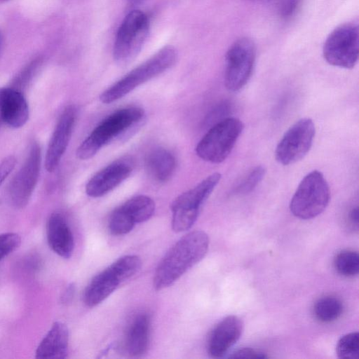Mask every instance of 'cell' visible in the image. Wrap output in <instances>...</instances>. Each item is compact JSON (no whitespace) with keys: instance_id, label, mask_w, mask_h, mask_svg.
Returning <instances> with one entry per match:
<instances>
[{"instance_id":"cell-24","label":"cell","mask_w":359,"mask_h":359,"mask_svg":"<svg viewBox=\"0 0 359 359\" xmlns=\"http://www.w3.org/2000/svg\"><path fill=\"white\" fill-rule=\"evenodd\" d=\"M142 266V261L137 255H125L110 265L115 273L123 283L137 273Z\"/></svg>"},{"instance_id":"cell-34","label":"cell","mask_w":359,"mask_h":359,"mask_svg":"<svg viewBox=\"0 0 359 359\" xmlns=\"http://www.w3.org/2000/svg\"><path fill=\"white\" fill-rule=\"evenodd\" d=\"M128 1L132 4H140V3L142 2L144 0H128Z\"/></svg>"},{"instance_id":"cell-2","label":"cell","mask_w":359,"mask_h":359,"mask_svg":"<svg viewBox=\"0 0 359 359\" xmlns=\"http://www.w3.org/2000/svg\"><path fill=\"white\" fill-rule=\"evenodd\" d=\"M177 57L175 49L171 46L161 49L103 91L100 95V100L102 103L109 104L122 98L139 86L172 67Z\"/></svg>"},{"instance_id":"cell-36","label":"cell","mask_w":359,"mask_h":359,"mask_svg":"<svg viewBox=\"0 0 359 359\" xmlns=\"http://www.w3.org/2000/svg\"><path fill=\"white\" fill-rule=\"evenodd\" d=\"M256 1H268V0H256Z\"/></svg>"},{"instance_id":"cell-28","label":"cell","mask_w":359,"mask_h":359,"mask_svg":"<svg viewBox=\"0 0 359 359\" xmlns=\"http://www.w3.org/2000/svg\"><path fill=\"white\" fill-rule=\"evenodd\" d=\"M20 243L21 238L16 233H0V260L15 251Z\"/></svg>"},{"instance_id":"cell-37","label":"cell","mask_w":359,"mask_h":359,"mask_svg":"<svg viewBox=\"0 0 359 359\" xmlns=\"http://www.w3.org/2000/svg\"><path fill=\"white\" fill-rule=\"evenodd\" d=\"M8 1V0H0V1Z\"/></svg>"},{"instance_id":"cell-15","label":"cell","mask_w":359,"mask_h":359,"mask_svg":"<svg viewBox=\"0 0 359 359\" xmlns=\"http://www.w3.org/2000/svg\"><path fill=\"white\" fill-rule=\"evenodd\" d=\"M27 102L22 93L13 88H0V118L11 128H19L29 119Z\"/></svg>"},{"instance_id":"cell-21","label":"cell","mask_w":359,"mask_h":359,"mask_svg":"<svg viewBox=\"0 0 359 359\" xmlns=\"http://www.w3.org/2000/svg\"><path fill=\"white\" fill-rule=\"evenodd\" d=\"M136 223L149 219L155 211V203L149 196H134L121 205Z\"/></svg>"},{"instance_id":"cell-16","label":"cell","mask_w":359,"mask_h":359,"mask_svg":"<svg viewBox=\"0 0 359 359\" xmlns=\"http://www.w3.org/2000/svg\"><path fill=\"white\" fill-rule=\"evenodd\" d=\"M46 237L49 247L55 253L65 259L71 257L74 248V236L62 214L50 215L46 224Z\"/></svg>"},{"instance_id":"cell-10","label":"cell","mask_w":359,"mask_h":359,"mask_svg":"<svg viewBox=\"0 0 359 359\" xmlns=\"http://www.w3.org/2000/svg\"><path fill=\"white\" fill-rule=\"evenodd\" d=\"M315 133V125L311 118L297 121L285 133L276 147L277 161L287 165L300 161L309 151Z\"/></svg>"},{"instance_id":"cell-5","label":"cell","mask_w":359,"mask_h":359,"mask_svg":"<svg viewBox=\"0 0 359 359\" xmlns=\"http://www.w3.org/2000/svg\"><path fill=\"white\" fill-rule=\"evenodd\" d=\"M243 128V122L235 117H227L217 122L198 143L196 147L197 156L213 163L224 161Z\"/></svg>"},{"instance_id":"cell-3","label":"cell","mask_w":359,"mask_h":359,"mask_svg":"<svg viewBox=\"0 0 359 359\" xmlns=\"http://www.w3.org/2000/svg\"><path fill=\"white\" fill-rule=\"evenodd\" d=\"M144 111L139 107L121 109L104 119L78 147L76 154L81 160L93 157L102 147L140 121Z\"/></svg>"},{"instance_id":"cell-27","label":"cell","mask_w":359,"mask_h":359,"mask_svg":"<svg viewBox=\"0 0 359 359\" xmlns=\"http://www.w3.org/2000/svg\"><path fill=\"white\" fill-rule=\"evenodd\" d=\"M266 170L264 167L258 165L253 168L235 188L237 194H245L251 192L264 177Z\"/></svg>"},{"instance_id":"cell-6","label":"cell","mask_w":359,"mask_h":359,"mask_svg":"<svg viewBox=\"0 0 359 359\" xmlns=\"http://www.w3.org/2000/svg\"><path fill=\"white\" fill-rule=\"evenodd\" d=\"M221 174L215 172L207 177L194 188L178 196L171 203L172 228L175 232L189 230L196 222L201 208L221 179Z\"/></svg>"},{"instance_id":"cell-8","label":"cell","mask_w":359,"mask_h":359,"mask_svg":"<svg viewBox=\"0 0 359 359\" xmlns=\"http://www.w3.org/2000/svg\"><path fill=\"white\" fill-rule=\"evenodd\" d=\"M359 53L358 24L348 22L335 28L325 41L323 54L332 66L352 69L356 65Z\"/></svg>"},{"instance_id":"cell-14","label":"cell","mask_w":359,"mask_h":359,"mask_svg":"<svg viewBox=\"0 0 359 359\" xmlns=\"http://www.w3.org/2000/svg\"><path fill=\"white\" fill-rule=\"evenodd\" d=\"M131 164L126 161H116L97 172L86 186V194L90 197H101L128 178L131 174Z\"/></svg>"},{"instance_id":"cell-29","label":"cell","mask_w":359,"mask_h":359,"mask_svg":"<svg viewBox=\"0 0 359 359\" xmlns=\"http://www.w3.org/2000/svg\"><path fill=\"white\" fill-rule=\"evenodd\" d=\"M229 358H265L266 354L252 348H242L235 351Z\"/></svg>"},{"instance_id":"cell-18","label":"cell","mask_w":359,"mask_h":359,"mask_svg":"<svg viewBox=\"0 0 359 359\" xmlns=\"http://www.w3.org/2000/svg\"><path fill=\"white\" fill-rule=\"evenodd\" d=\"M122 282L109 266L96 275L86 287L83 301L93 307L107 298Z\"/></svg>"},{"instance_id":"cell-25","label":"cell","mask_w":359,"mask_h":359,"mask_svg":"<svg viewBox=\"0 0 359 359\" xmlns=\"http://www.w3.org/2000/svg\"><path fill=\"white\" fill-rule=\"evenodd\" d=\"M135 224V222L121 206L113 211L109 220V231L116 236L129 233Z\"/></svg>"},{"instance_id":"cell-30","label":"cell","mask_w":359,"mask_h":359,"mask_svg":"<svg viewBox=\"0 0 359 359\" xmlns=\"http://www.w3.org/2000/svg\"><path fill=\"white\" fill-rule=\"evenodd\" d=\"M16 164L14 156H8L0 162V186L13 171Z\"/></svg>"},{"instance_id":"cell-4","label":"cell","mask_w":359,"mask_h":359,"mask_svg":"<svg viewBox=\"0 0 359 359\" xmlns=\"http://www.w3.org/2000/svg\"><path fill=\"white\" fill-rule=\"evenodd\" d=\"M330 198V187L323 173L313 170L299 184L291 199L290 209L296 217L311 219L325 210Z\"/></svg>"},{"instance_id":"cell-1","label":"cell","mask_w":359,"mask_h":359,"mask_svg":"<svg viewBox=\"0 0 359 359\" xmlns=\"http://www.w3.org/2000/svg\"><path fill=\"white\" fill-rule=\"evenodd\" d=\"M209 238L203 231H191L178 240L159 262L154 287L161 290L172 285L206 255Z\"/></svg>"},{"instance_id":"cell-20","label":"cell","mask_w":359,"mask_h":359,"mask_svg":"<svg viewBox=\"0 0 359 359\" xmlns=\"http://www.w3.org/2000/svg\"><path fill=\"white\" fill-rule=\"evenodd\" d=\"M145 168L153 180L158 182H165L172 176L176 168V160L167 149L157 148L147 154Z\"/></svg>"},{"instance_id":"cell-26","label":"cell","mask_w":359,"mask_h":359,"mask_svg":"<svg viewBox=\"0 0 359 359\" xmlns=\"http://www.w3.org/2000/svg\"><path fill=\"white\" fill-rule=\"evenodd\" d=\"M338 358L358 359L359 357V334L351 332L341 337L336 348Z\"/></svg>"},{"instance_id":"cell-35","label":"cell","mask_w":359,"mask_h":359,"mask_svg":"<svg viewBox=\"0 0 359 359\" xmlns=\"http://www.w3.org/2000/svg\"><path fill=\"white\" fill-rule=\"evenodd\" d=\"M1 46H2V36H1V32H0V50H1Z\"/></svg>"},{"instance_id":"cell-23","label":"cell","mask_w":359,"mask_h":359,"mask_svg":"<svg viewBox=\"0 0 359 359\" xmlns=\"http://www.w3.org/2000/svg\"><path fill=\"white\" fill-rule=\"evenodd\" d=\"M337 271L346 277H352L359 272V255L353 250H343L339 252L334 260Z\"/></svg>"},{"instance_id":"cell-9","label":"cell","mask_w":359,"mask_h":359,"mask_svg":"<svg viewBox=\"0 0 359 359\" xmlns=\"http://www.w3.org/2000/svg\"><path fill=\"white\" fill-rule=\"evenodd\" d=\"M256 49L254 42L243 37L235 41L226 54L224 84L230 91H238L249 81L255 65Z\"/></svg>"},{"instance_id":"cell-12","label":"cell","mask_w":359,"mask_h":359,"mask_svg":"<svg viewBox=\"0 0 359 359\" xmlns=\"http://www.w3.org/2000/svg\"><path fill=\"white\" fill-rule=\"evenodd\" d=\"M76 109L67 107L60 115L50 137L45 158L48 172H53L58 166L69 144L76 119Z\"/></svg>"},{"instance_id":"cell-17","label":"cell","mask_w":359,"mask_h":359,"mask_svg":"<svg viewBox=\"0 0 359 359\" xmlns=\"http://www.w3.org/2000/svg\"><path fill=\"white\" fill-rule=\"evenodd\" d=\"M69 345V330L67 325L56 321L39 344L36 358L62 359L67 358Z\"/></svg>"},{"instance_id":"cell-33","label":"cell","mask_w":359,"mask_h":359,"mask_svg":"<svg viewBox=\"0 0 359 359\" xmlns=\"http://www.w3.org/2000/svg\"><path fill=\"white\" fill-rule=\"evenodd\" d=\"M349 218L353 225L358 226V208H353L349 214Z\"/></svg>"},{"instance_id":"cell-19","label":"cell","mask_w":359,"mask_h":359,"mask_svg":"<svg viewBox=\"0 0 359 359\" xmlns=\"http://www.w3.org/2000/svg\"><path fill=\"white\" fill-rule=\"evenodd\" d=\"M150 320L147 313L137 316L130 325L126 339V350L131 356L146 353L149 342Z\"/></svg>"},{"instance_id":"cell-11","label":"cell","mask_w":359,"mask_h":359,"mask_svg":"<svg viewBox=\"0 0 359 359\" xmlns=\"http://www.w3.org/2000/svg\"><path fill=\"white\" fill-rule=\"evenodd\" d=\"M41 162V148L34 142L23 165L8 187L9 198L15 208H23L29 203L39 177Z\"/></svg>"},{"instance_id":"cell-13","label":"cell","mask_w":359,"mask_h":359,"mask_svg":"<svg viewBox=\"0 0 359 359\" xmlns=\"http://www.w3.org/2000/svg\"><path fill=\"white\" fill-rule=\"evenodd\" d=\"M243 323L236 316L222 319L211 332L208 341V351L212 358L224 356L239 340Z\"/></svg>"},{"instance_id":"cell-22","label":"cell","mask_w":359,"mask_h":359,"mask_svg":"<svg viewBox=\"0 0 359 359\" xmlns=\"http://www.w3.org/2000/svg\"><path fill=\"white\" fill-rule=\"evenodd\" d=\"M343 312V304L337 297L326 296L319 299L313 307L316 319L323 323L337 320Z\"/></svg>"},{"instance_id":"cell-32","label":"cell","mask_w":359,"mask_h":359,"mask_svg":"<svg viewBox=\"0 0 359 359\" xmlns=\"http://www.w3.org/2000/svg\"><path fill=\"white\" fill-rule=\"evenodd\" d=\"M74 293H75V285L72 283H69L67 286L65 290H64V292L60 297L61 302L63 304H69L74 298Z\"/></svg>"},{"instance_id":"cell-7","label":"cell","mask_w":359,"mask_h":359,"mask_svg":"<svg viewBox=\"0 0 359 359\" xmlns=\"http://www.w3.org/2000/svg\"><path fill=\"white\" fill-rule=\"evenodd\" d=\"M149 31L147 15L140 10L131 11L122 21L115 39L113 55L120 65L134 60L144 44Z\"/></svg>"},{"instance_id":"cell-31","label":"cell","mask_w":359,"mask_h":359,"mask_svg":"<svg viewBox=\"0 0 359 359\" xmlns=\"http://www.w3.org/2000/svg\"><path fill=\"white\" fill-rule=\"evenodd\" d=\"M300 0H283L280 6V13L283 18H290L295 13Z\"/></svg>"}]
</instances>
